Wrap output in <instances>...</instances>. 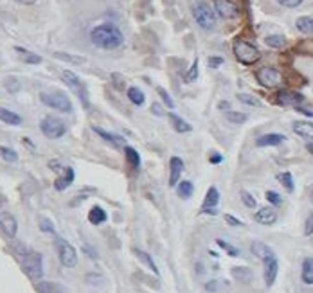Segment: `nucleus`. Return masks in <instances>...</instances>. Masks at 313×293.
Wrapping results in <instances>:
<instances>
[{
  "instance_id": "f257e3e1",
  "label": "nucleus",
  "mask_w": 313,
  "mask_h": 293,
  "mask_svg": "<svg viewBox=\"0 0 313 293\" xmlns=\"http://www.w3.org/2000/svg\"><path fill=\"white\" fill-rule=\"evenodd\" d=\"M90 40L95 47L112 51V49H117L124 44V36L119 31V27H115L114 24H101L90 31Z\"/></svg>"
},
{
  "instance_id": "f03ea898",
  "label": "nucleus",
  "mask_w": 313,
  "mask_h": 293,
  "mask_svg": "<svg viewBox=\"0 0 313 293\" xmlns=\"http://www.w3.org/2000/svg\"><path fill=\"white\" fill-rule=\"evenodd\" d=\"M232 51H234V56H236V60L243 65H254L261 58L259 49L256 45L249 44V42L241 40V38H238V40L234 42Z\"/></svg>"
},
{
  "instance_id": "7ed1b4c3",
  "label": "nucleus",
  "mask_w": 313,
  "mask_h": 293,
  "mask_svg": "<svg viewBox=\"0 0 313 293\" xmlns=\"http://www.w3.org/2000/svg\"><path fill=\"white\" fill-rule=\"evenodd\" d=\"M42 103L45 104V106L49 108H54V110H60V112H65V114H71L72 112V103L71 99L67 97V94H63V92H44V94L40 95Z\"/></svg>"
},
{
  "instance_id": "20e7f679",
  "label": "nucleus",
  "mask_w": 313,
  "mask_h": 293,
  "mask_svg": "<svg viewBox=\"0 0 313 293\" xmlns=\"http://www.w3.org/2000/svg\"><path fill=\"white\" fill-rule=\"evenodd\" d=\"M193 16L196 24L202 29H205V31H211V29L216 27V15H214V11L205 2H198V4L193 6Z\"/></svg>"
},
{
  "instance_id": "39448f33",
  "label": "nucleus",
  "mask_w": 313,
  "mask_h": 293,
  "mask_svg": "<svg viewBox=\"0 0 313 293\" xmlns=\"http://www.w3.org/2000/svg\"><path fill=\"white\" fill-rule=\"evenodd\" d=\"M22 268L31 279H40L44 275V265H42V255L36 252H27L22 258Z\"/></svg>"
},
{
  "instance_id": "423d86ee",
  "label": "nucleus",
  "mask_w": 313,
  "mask_h": 293,
  "mask_svg": "<svg viewBox=\"0 0 313 293\" xmlns=\"http://www.w3.org/2000/svg\"><path fill=\"white\" fill-rule=\"evenodd\" d=\"M56 248H58V255H60V261L63 266L74 268L78 265V253H76L74 246L71 243L63 241L61 238H56Z\"/></svg>"
},
{
  "instance_id": "0eeeda50",
  "label": "nucleus",
  "mask_w": 313,
  "mask_h": 293,
  "mask_svg": "<svg viewBox=\"0 0 313 293\" xmlns=\"http://www.w3.org/2000/svg\"><path fill=\"white\" fill-rule=\"evenodd\" d=\"M40 128L45 137H49V139H60V137L65 135V131H67V126H65L63 121L56 119V117H45L42 121Z\"/></svg>"
},
{
  "instance_id": "6e6552de",
  "label": "nucleus",
  "mask_w": 313,
  "mask_h": 293,
  "mask_svg": "<svg viewBox=\"0 0 313 293\" xmlns=\"http://www.w3.org/2000/svg\"><path fill=\"white\" fill-rule=\"evenodd\" d=\"M256 78L265 88H275L283 83V76L279 70H275L273 67H261L256 72Z\"/></svg>"
},
{
  "instance_id": "1a4fd4ad",
  "label": "nucleus",
  "mask_w": 313,
  "mask_h": 293,
  "mask_svg": "<svg viewBox=\"0 0 313 293\" xmlns=\"http://www.w3.org/2000/svg\"><path fill=\"white\" fill-rule=\"evenodd\" d=\"M214 8L222 18L225 20H232L239 16V6L234 0H214Z\"/></svg>"
},
{
  "instance_id": "9d476101",
  "label": "nucleus",
  "mask_w": 313,
  "mask_h": 293,
  "mask_svg": "<svg viewBox=\"0 0 313 293\" xmlns=\"http://www.w3.org/2000/svg\"><path fill=\"white\" fill-rule=\"evenodd\" d=\"M63 81L68 85V87L72 88V90L76 92V94L80 95V99L83 101L85 106H88V97H87V88H85V85L81 83V80L78 78V76L74 74L72 70H63Z\"/></svg>"
},
{
  "instance_id": "9b49d317",
  "label": "nucleus",
  "mask_w": 313,
  "mask_h": 293,
  "mask_svg": "<svg viewBox=\"0 0 313 293\" xmlns=\"http://www.w3.org/2000/svg\"><path fill=\"white\" fill-rule=\"evenodd\" d=\"M0 229L8 238H15L16 230H18V223H16L15 216L9 212H0Z\"/></svg>"
},
{
  "instance_id": "f8f14e48",
  "label": "nucleus",
  "mask_w": 313,
  "mask_h": 293,
  "mask_svg": "<svg viewBox=\"0 0 313 293\" xmlns=\"http://www.w3.org/2000/svg\"><path fill=\"white\" fill-rule=\"evenodd\" d=\"M182 171H184L182 159H179V157H171V160H169V186L171 187L179 186V180H180Z\"/></svg>"
},
{
  "instance_id": "ddd939ff",
  "label": "nucleus",
  "mask_w": 313,
  "mask_h": 293,
  "mask_svg": "<svg viewBox=\"0 0 313 293\" xmlns=\"http://www.w3.org/2000/svg\"><path fill=\"white\" fill-rule=\"evenodd\" d=\"M263 263H265V282H266V286H272L273 281H275V277H277V272H279L277 258L272 255V258H268Z\"/></svg>"
},
{
  "instance_id": "4468645a",
  "label": "nucleus",
  "mask_w": 313,
  "mask_h": 293,
  "mask_svg": "<svg viewBox=\"0 0 313 293\" xmlns=\"http://www.w3.org/2000/svg\"><path fill=\"white\" fill-rule=\"evenodd\" d=\"M302 101H304V97H302L301 94H295V92L281 90L277 94V103L283 104V106H290V104H295V106H297Z\"/></svg>"
},
{
  "instance_id": "2eb2a0df",
  "label": "nucleus",
  "mask_w": 313,
  "mask_h": 293,
  "mask_svg": "<svg viewBox=\"0 0 313 293\" xmlns=\"http://www.w3.org/2000/svg\"><path fill=\"white\" fill-rule=\"evenodd\" d=\"M94 131L97 135H99L101 139L107 140V142H110L114 148H126V140L121 137V135H115V133H108V131H105L103 128H95L94 126Z\"/></svg>"
},
{
  "instance_id": "dca6fc26",
  "label": "nucleus",
  "mask_w": 313,
  "mask_h": 293,
  "mask_svg": "<svg viewBox=\"0 0 313 293\" xmlns=\"http://www.w3.org/2000/svg\"><path fill=\"white\" fill-rule=\"evenodd\" d=\"M285 135L281 133H266L261 135L258 140H256V146L258 148H265V146H279L281 142H285Z\"/></svg>"
},
{
  "instance_id": "f3484780",
  "label": "nucleus",
  "mask_w": 313,
  "mask_h": 293,
  "mask_svg": "<svg viewBox=\"0 0 313 293\" xmlns=\"http://www.w3.org/2000/svg\"><path fill=\"white\" fill-rule=\"evenodd\" d=\"M254 219L258 223H261V225H272L277 219V214H275L273 209H270V207H265V209H259L258 212L254 214Z\"/></svg>"
},
{
  "instance_id": "a211bd4d",
  "label": "nucleus",
  "mask_w": 313,
  "mask_h": 293,
  "mask_svg": "<svg viewBox=\"0 0 313 293\" xmlns=\"http://www.w3.org/2000/svg\"><path fill=\"white\" fill-rule=\"evenodd\" d=\"M293 131L302 137L304 140L308 142H313V124L311 123H306V121H297V123L293 124Z\"/></svg>"
},
{
  "instance_id": "6ab92c4d",
  "label": "nucleus",
  "mask_w": 313,
  "mask_h": 293,
  "mask_svg": "<svg viewBox=\"0 0 313 293\" xmlns=\"http://www.w3.org/2000/svg\"><path fill=\"white\" fill-rule=\"evenodd\" d=\"M72 182H74V169L67 166V167H63V174L56 178L54 187L58 191H63V189H67V187L71 186Z\"/></svg>"
},
{
  "instance_id": "aec40b11",
  "label": "nucleus",
  "mask_w": 313,
  "mask_h": 293,
  "mask_svg": "<svg viewBox=\"0 0 313 293\" xmlns=\"http://www.w3.org/2000/svg\"><path fill=\"white\" fill-rule=\"evenodd\" d=\"M250 250H252V253L256 255V258H259V259H263V261H266L268 258H272V255H275L273 253V250L270 248L268 245H265V243H261V241H256V243H252V246H250Z\"/></svg>"
},
{
  "instance_id": "412c9836",
  "label": "nucleus",
  "mask_w": 313,
  "mask_h": 293,
  "mask_svg": "<svg viewBox=\"0 0 313 293\" xmlns=\"http://www.w3.org/2000/svg\"><path fill=\"white\" fill-rule=\"evenodd\" d=\"M36 289L40 293H67V288L61 286L60 282H51V281H42L36 284Z\"/></svg>"
},
{
  "instance_id": "4be33fe9",
  "label": "nucleus",
  "mask_w": 313,
  "mask_h": 293,
  "mask_svg": "<svg viewBox=\"0 0 313 293\" xmlns=\"http://www.w3.org/2000/svg\"><path fill=\"white\" fill-rule=\"evenodd\" d=\"M167 119L171 121V126L175 128V131H179V133H189L193 128L187 121H184L182 117H179L177 114H167Z\"/></svg>"
},
{
  "instance_id": "5701e85b",
  "label": "nucleus",
  "mask_w": 313,
  "mask_h": 293,
  "mask_svg": "<svg viewBox=\"0 0 313 293\" xmlns=\"http://www.w3.org/2000/svg\"><path fill=\"white\" fill-rule=\"evenodd\" d=\"M0 121L6 124H11V126H20L22 124V117L15 112L8 110V108L0 106Z\"/></svg>"
},
{
  "instance_id": "b1692460",
  "label": "nucleus",
  "mask_w": 313,
  "mask_h": 293,
  "mask_svg": "<svg viewBox=\"0 0 313 293\" xmlns=\"http://www.w3.org/2000/svg\"><path fill=\"white\" fill-rule=\"evenodd\" d=\"M88 222L92 225H101V223L107 222V212L101 207H92L90 212H88Z\"/></svg>"
},
{
  "instance_id": "393cba45",
  "label": "nucleus",
  "mask_w": 313,
  "mask_h": 293,
  "mask_svg": "<svg viewBox=\"0 0 313 293\" xmlns=\"http://www.w3.org/2000/svg\"><path fill=\"white\" fill-rule=\"evenodd\" d=\"M220 202V193L216 187H209L205 194V200H203V209H214L216 203Z\"/></svg>"
},
{
  "instance_id": "a878e982",
  "label": "nucleus",
  "mask_w": 313,
  "mask_h": 293,
  "mask_svg": "<svg viewBox=\"0 0 313 293\" xmlns=\"http://www.w3.org/2000/svg\"><path fill=\"white\" fill-rule=\"evenodd\" d=\"M133 252H135V255H137V258H139L141 261H143L144 265H146L148 268H150L151 272L155 273V275H159V268H157V265H155V261H153V259H151L150 253L144 252V250H139V248H135Z\"/></svg>"
},
{
  "instance_id": "bb28decb",
  "label": "nucleus",
  "mask_w": 313,
  "mask_h": 293,
  "mask_svg": "<svg viewBox=\"0 0 313 293\" xmlns=\"http://www.w3.org/2000/svg\"><path fill=\"white\" fill-rule=\"evenodd\" d=\"M301 277H302V281H304L306 284H313V258L304 259V263H302Z\"/></svg>"
},
{
  "instance_id": "cd10ccee",
  "label": "nucleus",
  "mask_w": 313,
  "mask_h": 293,
  "mask_svg": "<svg viewBox=\"0 0 313 293\" xmlns=\"http://www.w3.org/2000/svg\"><path fill=\"white\" fill-rule=\"evenodd\" d=\"M193 191H194V186L193 182H189V180H182V182H179V186H177V193H179L180 198H191L193 196Z\"/></svg>"
},
{
  "instance_id": "c85d7f7f",
  "label": "nucleus",
  "mask_w": 313,
  "mask_h": 293,
  "mask_svg": "<svg viewBox=\"0 0 313 293\" xmlns=\"http://www.w3.org/2000/svg\"><path fill=\"white\" fill-rule=\"evenodd\" d=\"M15 51L18 52V54H20L22 58H24L25 63H29V65H38V63H42V56L34 54V52H29V51H25V49H22V47H15Z\"/></svg>"
},
{
  "instance_id": "c756f323",
  "label": "nucleus",
  "mask_w": 313,
  "mask_h": 293,
  "mask_svg": "<svg viewBox=\"0 0 313 293\" xmlns=\"http://www.w3.org/2000/svg\"><path fill=\"white\" fill-rule=\"evenodd\" d=\"M126 94H128V99H130L133 104H137V106H143V104H144V99H146V97H144V94H143V90H141V88L130 87Z\"/></svg>"
},
{
  "instance_id": "7c9ffc66",
  "label": "nucleus",
  "mask_w": 313,
  "mask_h": 293,
  "mask_svg": "<svg viewBox=\"0 0 313 293\" xmlns=\"http://www.w3.org/2000/svg\"><path fill=\"white\" fill-rule=\"evenodd\" d=\"M295 25H297L299 31L304 32V34H313V18L311 16H301V18H297Z\"/></svg>"
},
{
  "instance_id": "2f4dec72",
  "label": "nucleus",
  "mask_w": 313,
  "mask_h": 293,
  "mask_svg": "<svg viewBox=\"0 0 313 293\" xmlns=\"http://www.w3.org/2000/svg\"><path fill=\"white\" fill-rule=\"evenodd\" d=\"M124 155H126V159H128V162H130V166L133 167V169H139L141 167V157H139V153L133 150V148H130V146H126L124 148Z\"/></svg>"
},
{
  "instance_id": "473e14b6",
  "label": "nucleus",
  "mask_w": 313,
  "mask_h": 293,
  "mask_svg": "<svg viewBox=\"0 0 313 293\" xmlns=\"http://www.w3.org/2000/svg\"><path fill=\"white\" fill-rule=\"evenodd\" d=\"M266 45L268 47H273V49H283L286 45V38L283 34H272V36H266Z\"/></svg>"
},
{
  "instance_id": "72a5a7b5",
  "label": "nucleus",
  "mask_w": 313,
  "mask_h": 293,
  "mask_svg": "<svg viewBox=\"0 0 313 293\" xmlns=\"http://www.w3.org/2000/svg\"><path fill=\"white\" fill-rule=\"evenodd\" d=\"M225 117H227V121L232 124H243L247 119H249V115L241 114V112H227Z\"/></svg>"
},
{
  "instance_id": "f704fd0d",
  "label": "nucleus",
  "mask_w": 313,
  "mask_h": 293,
  "mask_svg": "<svg viewBox=\"0 0 313 293\" xmlns=\"http://www.w3.org/2000/svg\"><path fill=\"white\" fill-rule=\"evenodd\" d=\"M0 155H2V159H4L6 162H9V164H15L16 160H18V155H16V151L11 150V148H8V146L0 148Z\"/></svg>"
},
{
  "instance_id": "c9c22d12",
  "label": "nucleus",
  "mask_w": 313,
  "mask_h": 293,
  "mask_svg": "<svg viewBox=\"0 0 313 293\" xmlns=\"http://www.w3.org/2000/svg\"><path fill=\"white\" fill-rule=\"evenodd\" d=\"M277 180L283 184V186H285V189L288 191V193H292V191H293V178H292V174H290L288 171H285V173H279L277 174Z\"/></svg>"
},
{
  "instance_id": "e433bc0d",
  "label": "nucleus",
  "mask_w": 313,
  "mask_h": 293,
  "mask_svg": "<svg viewBox=\"0 0 313 293\" xmlns=\"http://www.w3.org/2000/svg\"><path fill=\"white\" fill-rule=\"evenodd\" d=\"M297 52L299 54H308L313 56V38L311 40H302L297 44Z\"/></svg>"
},
{
  "instance_id": "4c0bfd02",
  "label": "nucleus",
  "mask_w": 313,
  "mask_h": 293,
  "mask_svg": "<svg viewBox=\"0 0 313 293\" xmlns=\"http://www.w3.org/2000/svg\"><path fill=\"white\" fill-rule=\"evenodd\" d=\"M216 243H218V246L222 250H225L229 255H232V258H236V255H239V250L236 248V246H232L230 243H227V241H223V239H216Z\"/></svg>"
},
{
  "instance_id": "58836bf2",
  "label": "nucleus",
  "mask_w": 313,
  "mask_h": 293,
  "mask_svg": "<svg viewBox=\"0 0 313 293\" xmlns=\"http://www.w3.org/2000/svg\"><path fill=\"white\" fill-rule=\"evenodd\" d=\"M239 196H241V202L245 203V205L249 207V209H254V207L258 205L256 198H254V196L249 193V191H241V193H239Z\"/></svg>"
},
{
  "instance_id": "ea45409f",
  "label": "nucleus",
  "mask_w": 313,
  "mask_h": 293,
  "mask_svg": "<svg viewBox=\"0 0 313 293\" xmlns=\"http://www.w3.org/2000/svg\"><path fill=\"white\" fill-rule=\"evenodd\" d=\"M196 78H198V60L193 61V65H191L189 72L186 74V81H187V83H193V81L196 80Z\"/></svg>"
},
{
  "instance_id": "a19ab883",
  "label": "nucleus",
  "mask_w": 313,
  "mask_h": 293,
  "mask_svg": "<svg viewBox=\"0 0 313 293\" xmlns=\"http://www.w3.org/2000/svg\"><path fill=\"white\" fill-rule=\"evenodd\" d=\"M238 99L241 101V103L249 104V106H259V104H261L256 97H252V95H249V94H238Z\"/></svg>"
},
{
  "instance_id": "79ce46f5",
  "label": "nucleus",
  "mask_w": 313,
  "mask_h": 293,
  "mask_svg": "<svg viewBox=\"0 0 313 293\" xmlns=\"http://www.w3.org/2000/svg\"><path fill=\"white\" fill-rule=\"evenodd\" d=\"M157 92H159V95H160V97H162L164 103L167 104V108H169V110H173V108H175V101L171 99V95L167 94V92L164 90V88H157Z\"/></svg>"
},
{
  "instance_id": "37998d69",
  "label": "nucleus",
  "mask_w": 313,
  "mask_h": 293,
  "mask_svg": "<svg viewBox=\"0 0 313 293\" xmlns=\"http://www.w3.org/2000/svg\"><path fill=\"white\" fill-rule=\"evenodd\" d=\"M38 222H40V229L44 230V232H51V234L54 232V225H52L51 219H47V218H44V216H42Z\"/></svg>"
},
{
  "instance_id": "c03bdc74",
  "label": "nucleus",
  "mask_w": 313,
  "mask_h": 293,
  "mask_svg": "<svg viewBox=\"0 0 313 293\" xmlns=\"http://www.w3.org/2000/svg\"><path fill=\"white\" fill-rule=\"evenodd\" d=\"M266 200H268L270 203H273V205H281L283 203V198L275 193V191H268V193H266Z\"/></svg>"
},
{
  "instance_id": "a18cd8bd",
  "label": "nucleus",
  "mask_w": 313,
  "mask_h": 293,
  "mask_svg": "<svg viewBox=\"0 0 313 293\" xmlns=\"http://www.w3.org/2000/svg\"><path fill=\"white\" fill-rule=\"evenodd\" d=\"M56 58H60V60H67V61H72V63H83V58H76V56H71V54H63V52H56Z\"/></svg>"
},
{
  "instance_id": "49530a36",
  "label": "nucleus",
  "mask_w": 313,
  "mask_h": 293,
  "mask_svg": "<svg viewBox=\"0 0 313 293\" xmlns=\"http://www.w3.org/2000/svg\"><path fill=\"white\" fill-rule=\"evenodd\" d=\"M277 2L285 8H299L302 4V0H277Z\"/></svg>"
},
{
  "instance_id": "de8ad7c7",
  "label": "nucleus",
  "mask_w": 313,
  "mask_h": 293,
  "mask_svg": "<svg viewBox=\"0 0 313 293\" xmlns=\"http://www.w3.org/2000/svg\"><path fill=\"white\" fill-rule=\"evenodd\" d=\"M87 282L88 284H99V282H103V277H101V275H94V273H88Z\"/></svg>"
},
{
  "instance_id": "09e8293b",
  "label": "nucleus",
  "mask_w": 313,
  "mask_h": 293,
  "mask_svg": "<svg viewBox=\"0 0 313 293\" xmlns=\"http://www.w3.org/2000/svg\"><path fill=\"white\" fill-rule=\"evenodd\" d=\"M222 63H223V60L220 58V56H213V58H209V67L211 68H218Z\"/></svg>"
},
{
  "instance_id": "8fccbe9b",
  "label": "nucleus",
  "mask_w": 313,
  "mask_h": 293,
  "mask_svg": "<svg viewBox=\"0 0 313 293\" xmlns=\"http://www.w3.org/2000/svg\"><path fill=\"white\" fill-rule=\"evenodd\" d=\"M225 222L229 223V225H232V227H241L243 225L238 218H234V216H230V214H225Z\"/></svg>"
},
{
  "instance_id": "3c124183",
  "label": "nucleus",
  "mask_w": 313,
  "mask_h": 293,
  "mask_svg": "<svg viewBox=\"0 0 313 293\" xmlns=\"http://www.w3.org/2000/svg\"><path fill=\"white\" fill-rule=\"evenodd\" d=\"M306 236H309V234H313V214L309 216L308 219H306V229H304Z\"/></svg>"
},
{
  "instance_id": "603ef678",
  "label": "nucleus",
  "mask_w": 313,
  "mask_h": 293,
  "mask_svg": "<svg viewBox=\"0 0 313 293\" xmlns=\"http://www.w3.org/2000/svg\"><path fill=\"white\" fill-rule=\"evenodd\" d=\"M112 80H114V85L117 88H124V83H123V78H121L119 74H114L112 76Z\"/></svg>"
},
{
  "instance_id": "864d4df0",
  "label": "nucleus",
  "mask_w": 313,
  "mask_h": 293,
  "mask_svg": "<svg viewBox=\"0 0 313 293\" xmlns=\"http://www.w3.org/2000/svg\"><path fill=\"white\" fill-rule=\"evenodd\" d=\"M209 160H211V164H220L223 160V157H222V155H218V153H213L209 157Z\"/></svg>"
},
{
  "instance_id": "5fc2aeb1",
  "label": "nucleus",
  "mask_w": 313,
  "mask_h": 293,
  "mask_svg": "<svg viewBox=\"0 0 313 293\" xmlns=\"http://www.w3.org/2000/svg\"><path fill=\"white\" fill-rule=\"evenodd\" d=\"M151 112H153L155 115H164V112H162V106H160L159 103H153V106H151Z\"/></svg>"
},
{
  "instance_id": "6e6d98bb",
  "label": "nucleus",
  "mask_w": 313,
  "mask_h": 293,
  "mask_svg": "<svg viewBox=\"0 0 313 293\" xmlns=\"http://www.w3.org/2000/svg\"><path fill=\"white\" fill-rule=\"evenodd\" d=\"M218 108H220V110H229V108H230V103H229V101H220Z\"/></svg>"
},
{
  "instance_id": "4d7b16f0",
  "label": "nucleus",
  "mask_w": 313,
  "mask_h": 293,
  "mask_svg": "<svg viewBox=\"0 0 313 293\" xmlns=\"http://www.w3.org/2000/svg\"><path fill=\"white\" fill-rule=\"evenodd\" d=\"M15 2H18V4H24V6H32L36 0H15Z\"/></svg>"
},
{
  "instance_id": "13d9d810",
  "label": "nucleus",
  "mask_w": 313,
  "mask_h": 293,
  "mask_svg": "<svg viewBox=\"0 0 313 293\" xmlns=\"http://www.w3.org/2000/svg\"><path fill=\"white\" fill-rule=\"evenodd\" d=\"M205 289H209V291H214V289H216V282H209V284L205 286Z\"/></svg>"
},
{
  "instance_id": "bf43d9fd",
  "label": "nucleus",
  "mask_w": 313,
  "mask_h": 293,
  "mask_svg": "<svg viewBox=\"0 0 313 293\" xmlns=\"http://www.w3.org/2000/svg\"><path fill=\"white\" fill-rule=\"evenodd\" d=\"M202 212H205V214H216V209H203Z\"/></svg>"
},
{
  "instance_id": "052dcab7",
  "label": "nucleus",
  "mask_w": 313,
  "mask_h": 293,
  "mask_svg": "<svg viewBox=\"0 0 313 293\" xmlns=\"http://www.w3.org/2000/svg\"><path fill=\"white\" fill-rule=\"evenodd\" d=\"M306 148H308V151L313 155V142H308V144H306Z\"/></svg>"
},
{
  "instance_id": "680f3d73",
  "label": "nucleus",
  "mask_w": 313,
  "mask_h": 293,
  "mask_svg": "<svg viewBox=\"0 0 313 293\" xmlns=\"http://www.w3.org/2000/svg\"><path fill=\"white\" fill-rule=\"evenodd\" d=\"M0 203H2V200H0Z\"/></svg>"
}]
</instances>
